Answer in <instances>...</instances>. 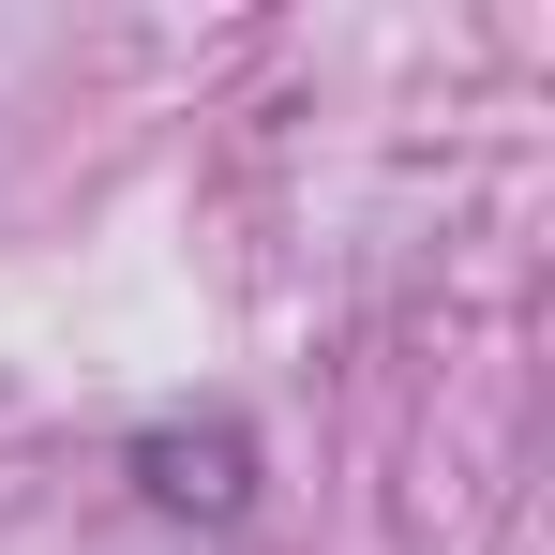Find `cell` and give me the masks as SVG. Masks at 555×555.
I'll return each instance as SVG.
<instances>
[{
    "mask_svg": "<svg viewBox=\"0 0 555 555\" xmlns=\"http://www.w3.org/2000/svg\"><path fill=\"white\" fill-rule=\"evenodd\" d=\"M135 495L195 511V526H241L256 511V436L241 421H166V436H135Z\"/></svg>",
    "mask_w": 555,
    "mask_h": 555,
    "instance_id": "6da1fadb",
    "label": "cell"
}]
</instances>
